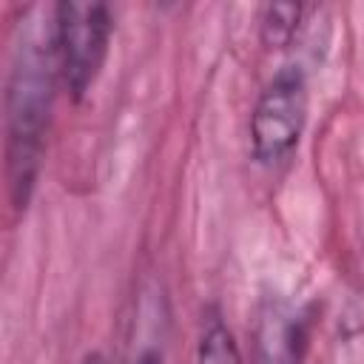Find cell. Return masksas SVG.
Listing matches in <instances>:
<instances>
[{
    "mask_svg": "<svg viewBox=\"0 0 364 364\" xmlns=\"http://www.w3.org/2000/svg\"><path fill=\"white\" fill-rule=\"evenodd\" d=\"M111 11L105 3L65 0L54 6V43L63 85L82 100L100 77L111 43Z\"/></svg>",
    "mask_w": 364,
    "mask_h": 364,
    "instance_id": "7a4b0ae2",
    "label": "cell"
},
{
    "mask_svg": "<svg viewBox=\"0 0 364 364\" xmlns=\"http://www.w3.org/2000/svg\"><path fill=\"white\" fill-rule=\"evenodd\" d=\"M301 6L296 3H270L262 9V43L267 48H284L299 28Z\"/></svg>",
    "mask_w": 364,
    "mask_h": 364,
    "instance_id": "8992f818",
    "label": "cell"
},
{
    "mask_svg": "<svg viewBox=\"0 0 364 364\" xmlns=\"http://www.w3.org/2000/svg\"><path fill=\"white\" fill-rule=\"evenodd\" d=\"M128 364H162V347H156V344H145Z\"/></svg>",
    "mask_w": 364,
    "mask_h": 364,
    "instance_id": "52a82bcc",
    "label": "cell"
},
{
    "mask_svg": "<svg viewBox=\"0 0 364 364\" xmlns=\"http://www.w3.org/2000/svg\"><path fill=\"white\" fill-rule=\"evenodd\" d=\"M82 364H105V358H102L100 353H88V355L82 358Z\"/></svg>",
    "mask_w": 364,
    "mask_h": 364,
    "instance_id": "ba28073f",
    "label": "cell"
},
{
    "mask_svg": "<svg viewBox=\"0 0 364 364\" xmlns=\"http://www.w3.org/2000/svg\"><path fill=\"white\" fill-rule=\"evenodd\" d=\"M301 347H304L301 318H293L282 310H270L259 324L253 364H299Z\"/></svg>",
    "mask_w": 364,
    "mask_h": 364,
    "instance_id": "277c9868",
    "label": "cell"
},
{
    "mask_svg": "<svg viewBox=\"0 0 364 364\" xmlns=\"http://www.w3.org/2000/svg\"><path fill=\"white\" fill-rule=\"evenodd\" d=\"M60 71L57 63V43H54V23L51 31L37 26H26L9 74V94H6V171H9V191L17 208H26L34 176L43 156V139L51 117L54 102V74Z\"/></svg>",
    "mask_w": 364,
    "mask_h": 364,
    "instance_id": "6da1fadb",
    "label": "cell"
},
{
    "mask_svg": "<svg viewBox=\"0 0 364 364\" xmlns=\"http://www.w3.org/2000/svg\"><path fill=\"white\" fill-rule=\"evenodd\" d=\"M307 122V82L299 65H284L259 94L250 114V148L262 165L282 162Z\"/></svg>",
    "mask_w": 364,
    "mask_h": 364,
    "instance_id": "3957f363",
    "label": "cell"
},
{
    "mask_svg": "<svg viewBox=\"0 0 364 364\" xmlns=\"http://www.w3.org/2000/svg\"><path fill=\"white\" fill-rule=\"evenodd\" d=\"M196 364H242L239 347L233 341V333L225 327L219 316L208 318L199 336V350H196Z\"/></svg>",
    "mask_w": 364,
    "mask_h": 364,
    "instance_id": "5b68a950",
    "label": "cell"
}]
</instances>
